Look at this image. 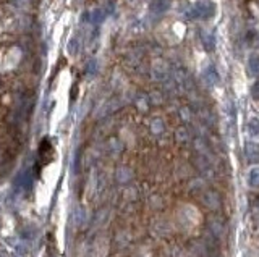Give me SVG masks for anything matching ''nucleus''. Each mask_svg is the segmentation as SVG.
<instances>
[{
	"instance_id": "obj_1",
	"label": "nucleus",
	"mask_w": 259,
	"mask_h": 257,
	"mask_svg": "<svg viewBox=\"0 0 259 257\" xmlns=\"http://www.w3.org/2000/svg\"><path fill=\"white\" fill-rule=\"evenodd\" d=\"M215 13V5L209 0H199L193 5V8L190 10V15L193 18H199V19H209L212 18Z\"/></svg>"
},
{
	"instance_id": "obj_2",
	"label": "nucleus",
	"mask_w": 259,
	"mask_h": 257,
	"mask_svg": "<svg viewBox=\"0 0 259 257\" xmlns=\"http://www.w3.org/2000/svg\"><path fill=\"white\" fill-rule=\"evenodd\" d=\"M54 160V147L52 144H49V139H44L39 145V167L50 163Z\"/></svg>"
},
{
	"instance_id": "obj_3",
	"label": "nucleus",
	"mask_w": 259,
	"mask_h": 257,
	"mask_svg": "<svg viewBox=\"0 0 259 257\" xmlns=\"http://www.w3.org/2000/svg\"><path fill=\"white\" fill-rule=\"evenodd\" d=\"M244 155H246L249 163H258L259 162V144L246 143V145H244Z\"/></svg>"
},
{
	"instance_id": "obj_4",
	"label": "nucleus",
	"mask_w": 259,
	"mask_h": 257,
	"mask_svg": "<svg viewBox=\"0 0 259 257\" xmlns=\"http://www.w3.org/2000/svg\"><path fill=\"white\" fill-rule=\"evenodd\" d=\"M170 3L172 0H151L149 8L154 15H162L170 8Z\"/></svg>"
},
{
	"instance_id": "obj_5",
	"label": "nucleus",
	"mask_w": 259,
	"mask_h": 257,
	"mask_svg": "<svg viewBox=\"0 0 259 257\" xmlns=\"http://www.w3.org/2000/svg\"><path fill=\"white\" fill-rule=\"evenodd\" d=\"M246 73L249 76H258L259 75V55L258 53H251L246 62Z\"/></svg>"
},
{
	"instance_id": "obj_6",
	"label": "nucleus",
	"mask_w": 259,
	"mask_h": 257,
	"mask_svg": "<svg viewBox=\"0 0 259 257\" xmlns=\"http://www.w3.org/2000/svg\"><path fill=\"white\" fill-rule=\"evenodd\" d=\"M248 184L251 188H259V167H256V168H253L251 172H249V175H248Z\"/></svg>"
},
{
	"instance_id": "obj_7",
	"label": "nucleus",
	"mask_w": 259,
	"mask_h": 257,
	"mask_svg": "<svg viewBox=\"0 0 259 257\" xmlns=\"http://www.w3.org/2000/svg\"><path fill=\"white\" fill-rule=\"evenodd\" d=\"M248 133L253 138H259V118H251L248 121Z\"/></svg>"
},
{
	"instance_id": "obj_8",
	"label": "nucleus",
	"mask_w": 259,
	"mask_h": 257,
	"mask_svg": "<svg viewBox=\"0 0 259 257\" xmlns=\"http://www.w3.org/2000/svg\"><path fill=\"white\" fill-rule=\"evenodd\" d=\"M251 97L254 100H259V78L254 81V84L251 86Z\"/></svg>"
}]
</instances>
